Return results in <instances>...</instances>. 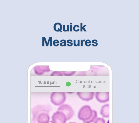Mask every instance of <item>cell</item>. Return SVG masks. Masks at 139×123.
Instances as JSON below:
<instances>
[{
    "label": "cell",
    "instance_id": "6da1fadb",
    "mask_svg": "<svg viewBox=\"0 0 139 123\" xmlns=\"http://www.w3.org/2000/svg\"><path fill=\"white\" fill-rule=\"evenodd\" d=\"M97 116V111L92 110L90 107L88 105H85L81 107L78 114V119L84 123H91L94 121Z\"/></svg>",
    "mask_w": 139,
    "mask_h": 123
},
{
    "label": "cell",
    "instance_id": "7a4b0ae2",
    "mask_svg": "<svg viewBox=\"0 0 139 123\" xmlns=\"http://www.w3.org/2000/svg\"><path fill=\"white\" fill-rule=\"evenodd\" d=\"M66 99L65 94L63 92H53L51 96L52 103L56 106L62 104L65 101Z\"/></svg>",
    "mask_w": 139,
    "mask_h": 123
},
{
    "label": "cell",
    "instance_id": "3957f363",
    "mask_svg": "<svg viewBox=\"0 0 139 123\" xmlns=\"http://www.w3.org/2000/svg\"><path fill=\"white\" fill-rule=\"evenodd\" d=\"M58 111L63 113L65 115L67 120L70 119L74 114V111L72 107L67 104L60 106L58 108Z\"/></svg>",
    "mask_w": 139,
    "mask_h": 123
},
{
    "label": "cell",
    "instance_id": "277c9868",
    "mask_svg": "<svg viewBox=\"0 0 139 123\" xmlns=\"http://www.w3.org/2000/svg\"><path fill=\"white\" fill-rule=\"evenodd\" d=\"M53 123H66L67 119L64 114L57 111L54 113L52 117Z\"/></svg>",
    "mask_w": 139,
    "mask_h": 123
},
{
    "label": "cell",
    "instance_id": "5b68a950",
    "mask_svg": "<svg viewBox=\"0 0 139 123\" xmlns=\"http://www.w3.org/2000/svg\"><path fill=\"white\" fill-rule=\"evenodd\" d=\"M49 114L45 112L40 113L37 117L38 123H49Z\"/></svg>",
    "mask_w": 139,
    "mask_h": 123
},
{
    "label": "cell",
    "instance_id": "8992f818",
    "mask_svg": "<svg viewBox=\"0 0 139 123\" xmlns=\"http://www.w3.org/2000/svg\"><path fill=\"white\" fill-rule=\"evenodd\" d=\"M76 94L80 99L85 101H89L92 99L93 96L92 92H77Z\"/></svg>",
    "mask_w": 139,
    "mask_h": 123
},
{
    "label": "cell",
    "instance_id": "52a82bcc",
    "mask_svg": "<svg viewBox=\"0 0 139 123\" xmlns=\"http://www.w3.org/2000/svg\"><path fill=\"white\" fill-rule=\"evenodd\" d=\"M101 114L104 117L108 118L109 116V105L107 104L103 105L101 107L100 111Z\"/></svg>",
    "mask_w": 139,
    "mask_h": 123
},
{
    "label": "cell",
    "instance_id": "ba28073f",
    "mask_svg": "<svg viewBox=\"0 0 139 123\" xmlns=\"http://www.w3.org/2000/svg\"><path fill=\"white\" fill-rule=\"evenodd\" d=\"M62 27V25L60 23L57 22L54 25L53 28L55 31L59 32L61 30Z\"/></svg>",
    "mask_w": 139,
    "mask_h": 123
},
{
    "label": "cell",
    "instance_id": "9c48e42d",
    "mask_svg": "<svg viewBox=\"0 0 139 123\" xmlns=\"http://www.w3.org/2000/svg\"><path fill=\"white\" fill-rule=\"evenodd\" d=\"M63 75L66 76H70L73 75L76 73V72L71 71H62Z\"/></svg>",
    "mask_w": 139,
    "mask_h": 123
},
{
    "label": "cell",
    "instance_id": "30bf717a",
    "mask_svg": "<svg viewBox=\"0 0 139 123\" xmlns=\"http://www.w3.org/2000/svg\"><path fill=\"white\" fill-rule=\"evenodd\" d=\"M94 123H105V121L103 118L99 117L96 119Z\"/></svg>",
    "mask_w": 139,
    "mask_h": 123
},
{
    "label": "cell",
    "instance_id": "8fae6325",
    "mask_svg": "<svg viewBox=\"0 0 139 123\" xmlns=\"http://www.w3.org/2000/svg\"><path fill=\"white\" fill-rule=\"evenodd\" d=\"M63 41H64V42H61L60 43V46H66V41L64 39H62L60 40V42H62Z\"/></svg>",
    "mask_w": 139,
    "mask_h": 123
},
{
    "label": "cell",
    "instance_id": "7c38bea8",
    "mask_svg": "<svg viewBox=\"0 0 139 123\" xmlns=\"http://www.w3.org/2000/svg\"><path fill=\"white\" fill-rule=\"evenodd\" d=\"M69 41H70L71 42H72L73 41L71 39H69L67 41V43H70V45H69V44H67V45L68 46H72L73 44V43L72 42H70Z\"/></svg>",
    "mask_w": 139,
    "mask_h": 123
},
{
    "label": "cell",
    "instance_id": "4fadbf2b",
    "mask_svg": "<svg viewBox=\"0 0 139 123\" xmlns=\"http://www.w3.org/2000/svg\"><path fill=\"white\" fill-rule=\"evenodd\" d=\"M59 40L57 39L55 40L53 42V44L55 46H56V44H59Z\"/></svg>",
    "mask_w": 139,
    "mask_h": 123
},
{
    "label": "cell",
    "instance_id": "5bb4252c",
    "mask_svg": "<svg viewBox=\"0 0 139 123\" xmlns=\"http://www.w3.org/2000/svg\"><path fill=\"white\" fill-rule=\"evenodd\" d=\"M91 41L89 39L87 40L85 42V45L87 46H89L88 45H87V43L91 44Z\"/></svg>",
    "mask_w": 139,
    "mask_h": 123
},
{
    "label": "cell",
    "instance_id": "9a60e30c",
    "mask_svg": "<svg viewBox=\"0 0 139 123\" xmlns=\"http://www.w3.org/2000/svg\"><path fill=\"white\" fill-rule=\"evenodd\" d=\"M94 41H95L96 42H98L97 40L94 39V40H93L92 41V42L94 43H95V44H96L95 45H93V46H97V45L98 44L97 43V42H94Z\"/></svg>",
    "mask_w": 139,
    "mask_h": 123
},
{
    "label": "cell",
    "instance_id": "2e32d148",
    "mask_svg": "<svg viewBox=\"0 0 139 123\" xmlns=\"http://www.w3.org/2000/svg\"><path fill=\"white\" fill-rule=\"evenodd\" d=\"M76 27H79V26L77 25H75L74 26H73V30L75 31V32H77L78 31L77 30H76Z\"/></svg>",
    "mask_w": 139,
    "mask_h": 123
},
{
    "label": "cell",
    "instance_id": "e0dca14e",
    "mask_svg": "<svg viewBox=\"0 0 139 123\" xmlns=\"http://www.w3.org/2000/svg\"><path fill=\"white\" fill-rule=\"evenodd\" d=\"M44 37H43L42 38V46H44Z\"/></svg>",
    "mask_w": 139,
    "mask_h": 123
},
{
    "label": "cell",
    "instance_id": "ac0fdd59",
    "mask_svg": "<svg viewBox=\"0 0 139 123\" xmlns=\"http://www.w3.org/2000/svg\"><path fill=\"white\" fill-rule=\"evenodd\" d=\"M52 37H50V46H51L52 45Z\"/></svg>",
    "mask_w": 139,
    "mask_h": 123
},
{
    "label": "cell",
    "instance_id": "d6986e66",
    "mask_svg": "<svg viewBox=\"0 0 139 123\" xmlns=\"http://www.w3.org/2000/svg\"><path fill=\"white\" fill-rule=\"evenodd\" d=\"M82 25H83L82 23H80V31L81 32H82L83 31H82V30H83Z\"/></svg>",
    "mask_w": 139,
    "mask_h": 123
},
{
    "label": "cell",
    "instance_id": "ffe728a7",
    "mask_svg": "<svg viewBox=\"0 0 139 123\" xmlns=\"http://www.w3.org/2000/svg\"><path fill=\"white\" fill-rule=\"evenodd\" d=\"M63 31H64V32H66V31H67V30H66L65 29V25H63Z\"/></svg>",
    "mask_w": 139,
    "mask_h": 123
},
{
    "label": "cell",
    "instance_id": "44dd1931",
    "mask_svg": "<svg viewBox=\"0 0 139 123\" xmlns=\"http://www.w3.org/2000/svg\"><path fill=\"white\" fill-rule=\"evenodd\" d=\"M81 46H83V42L85 41V40L84 39L83 40H81Z\"/></svg>",
    "mask_w": 139,
    "mask_h": 123
},
{
    "label": "cell",
    "instance_id": "7402d4cb",
    "mask_svg": "<svg viewBox=\"0 0 139 123\" xmlns=\"http://www.w3.org/2000/svg\"><path fill=\"white\" fill-rule=\"evenodd\" d=\"M73 44L74 46H78V44H76V40L75 39H74L73 40Z\"/></svg>",
    "mask_w": 139,
    "mask_h": 123
},
{
    "label": "cell",
    "instance_id": "603a6c76",
    "mask_svg": "<svg viewBox=\"0 0 139 123\" xmlns=\"http://www.w3.org/2000/svg\"><path fill=\"white\" fill-rule=\"evenodd\" d=\"M50 37H49V38L48 42H47V46H48L49 44V43L50 42Z\"/></svg>",
    "mask_w": 139,
    "mask_h": 123
},
{
    "label": "cell",
    "instance_id": "cb8c5ba5",
    "mask_svg": "<svg viewBox=\"0 0 139 123\" xmlns=\"http://www.w3.org/2000/svg\"><path fill=\"white\" fill-rule=\"evenodd\" d=\"M86 26V25H84L83 26V28H82L83 29L84 31L85 32H86L87 31H86V30H85V28H84V27H85V26Z\"/></svg>",
    "mask_w": 139,
    "mask_h": 123
},
{
    "label": "cell",
    "instance_id": "d4e9b609",
    "mask_svg": "<svg viewBox=\"0 0 139 123\" xmlns=\"http://www.w3.org/2000/svg\"><path fill=\"white\" fill-rule=\"evenodd\" d=\"M70 32H72V25H70Z\"/></svg>",
    "mask_w": 139,
    "mask_h": 123
},
{
    "label": "cell",
    "instance_id": "484cf974",
    "mask_svg": "<svg viewBox=\"0 0 139 123\" xmlns=\"http://www.w3.org/2000/svg\"><path fill=\"white\" fill-rule=\"evenodd\" d=\"M44 41H45V43L46 45V46H47V41H46V38L45 37H44Z\"/></svg>",
    "mask_w": 139,
    "mask_h": 123
},
{
    "label": "cell",
    "instance_id": "4316f807",
    "mask_svg": "<svg viewBox=\"0 0 139 123\" xmlns=\"http://www.w3.org/2000/svg\"><path fill=\"white\" fill-rule=\"evenodd\" d=\"M67 30L68 32H69V25H67Z\"/></svg>",
    "mask_w": 139,
    "mask_h": 123
},
{
    "label": "cell",
    "instance_id": "83f0119b",
    "mask_svg": "<svg viewBox=\"0 0 139 123\" xmlns=\"http://www.w3.org/2000/svg\"><path fill=\"white\" fill-rule=\"evenodd\" d=\"M77 44H78V46H80V40H78V43H77Z\"/></svg>",
    "mask_w": 139,
    "mask_h": 123
},
{
    "label": "cell",
    "instance_id": "f1b7e54d",
    "mask_svg": "<svg viewBox=\"0 0 139 123\" xmlns=\"http://www.w3.org/2000/svg\"><path fill=\"white\" fill-rule=\"evenodd\" d=\"M69 123H76L75 122H70Z\"/></svg>",
    "mask_w": 139,
    "mask_h": 123
},
{
    "label": "cell",
    "instance_id": "f546056e",
    "mask_svg": "<svg viewBox=\"0 0 139 123\" xmlns=\"http://www.w3.org/2000/svg\"><path fill=\"white\" fill-rule=\"evenodd\" d=\"M70 24L71 25H72V23H70Z\"/></svg>",
    "mask_w": 139,
    "mask_h": 123
},
{
    "label": "cell",
    "instance_id": "4dcf8cb0",
    "mask_svg": "<svg viewBox=\"0 0 139 123\" xmlns=\"http://www.w3.org/2000/svg\"><path fill=\"white\" fill-rule=\"evenodd\" d=\"M61 32H62V31L61 30L60 31Z\"/></svg>",
    "mask_w": 139,
    "mask_h": 123
}]
</instances>
